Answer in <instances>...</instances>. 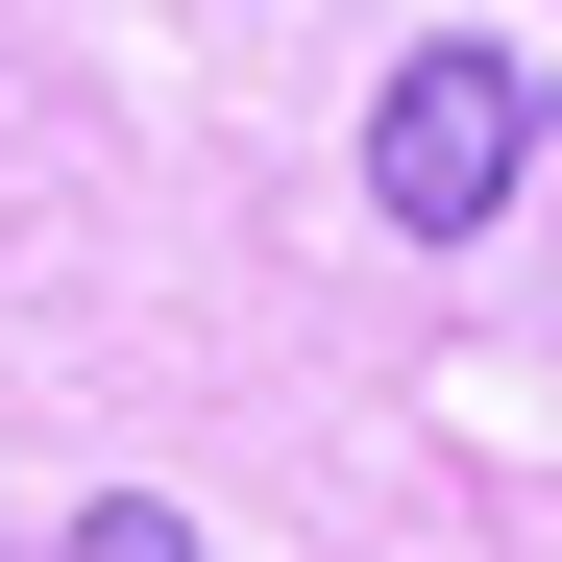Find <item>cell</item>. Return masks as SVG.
I'll list each match as a JSON object with an SVG mask.
<instances>
[{
	"label": "cell",
	"mask_w": 562,
	"mask_h": 562,
	"mask_svg": "<svg viewBox=\"0 0 562 562\" xmlns=\"http://www.w3.org/2000/svg\"><path fill=\"white\" fill-rule=\"evenodd\" d=\"M514 171H538V74L514 49H416L392 99H367V196H392L416 245H490Z\"/></svg>",
	"instance_id": "6da1fadb"
}]
</instances>
